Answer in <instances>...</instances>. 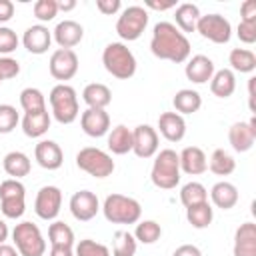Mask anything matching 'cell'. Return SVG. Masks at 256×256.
I'll return each instance as SVG.
<instances>
[{
    "label": "cell",
    "instance_id": "cell-1",
    "mask_svg": "<svg viewBox=\"0 0 256 256\" xmlns=\"http://www.w3.org/2000/svg\"><path fill=\"white\" fill-rule=\"evenodd\" d=\"M150 50L156 58L182 64L190 58V42L172 22H158L152 30Z\"/></svg>",
    "mask_w": 256,
    "mask_h": 256
},
{
    "label": "cell",
    "instance_id": "cell-2",
    "mask_svg": "<svg viewBox=\"0 0 256 256\" xmlns=\"http://www.w3.org/2000/svg\"><path fill=\"white\" fill-rule=\"evenodd\" d=\"M150 180L156 188L162 190H172L180 182V160L178 152L172 148H164L156 152L152 170H150Z\"/></svg>",
    "mask_w": 256,
    "mask_h": 256
},
{
    "label": "cell",
    "instance_id": "cell-3",
    "mask_svg": "<svg viewBox=\"0 0 256 256\" xmlns=\"http://www.w3.org/2000/svg\"><path fill=\"white\" fill-rule=\"evenodd\" d=\"M102 64L108 74L118 80H128L136 74V58L122 42H110L102 52Z\"/></svg>",
    "mask_w": 256,
    "mask_h": 256
},
{
    "label": "cell",
    "instance_id": "cell-4",
    "mask_svg": "<svg viewBox=\"0 0 256 256\" xmlns=\"http://www.w3.org/2000/svg\"><path fill=\"white\" fill-rule=\"evenodd\" d=\"M104 218L112 224H136L142 216V206L136 198L124 194H108L102 204Z\"/></svg>",
    "mask_w": 256,
    "mask_h": 256
},
{
    "label": "cell",
    "instance_id": "cell-5",
    "mask_svg": "<svg viewBox=\"0 0 256 256\" xmlns=\"http://www.w3.org/2000/svg\"><path fill=\"white\" fill-rule=\"evenodd\" d=\"M50 108H52V116L56 118V122L60 124H72L78 118V96L76 90L68 84H56L50 90L48 96Z\"/></svg>",
    "mask_w": 256,
    "mask_h": 256
},
{
    "label": "cell",
    "instance_id": "cell-6",
    "mask_svg": "<svg viewBox=\"0 0 256 256\" xmlns=\"http://www.w3.org/2000/svg\"><path fill=\"white\" fill-rule=\"evenodd\" d=\"M12 240L20 256H44L46 240L34 222H20L12 230Z\"/></svg>",
    "mask_w": 256,
    "mask_h": 256
},
{
    "label": "cell",
    "instance_id": "cell-7",
    "mask_svg": "<svg viewBox=\"0 0 256 256\" xmlns=\"http://www.w3.org/2000/svg\"><path fill=\"white\" fill-rule=\"evenodd\" d=\"M76 166L94 178H106L114 172L112 156L94 146H86L76 154Z\"/></svg>",
    "mask_w": 256,
    "mask_h": 256
},
{
    "label": "cell",
    "instance_id": "cell-8",
    "mask_svg": "<svg viewBox=\"0 0 256 256\" xmlns=\"http://www.w3.org/2000/svg\"><path fill=\"white\" fill-rule=\"evenodd\" d=\"M0 210L6 218L16 220L26 210V188L20 180L8 178L0 182Z\"/></svg>",
    "mask_w": 256,
    "mask_h": 256
},
{
    "label": "cell",
    "instance_id": "cell-9",
    "mask_svg": "<svg viewBox=\"0 0 256 256\" xmlns=\"http://www.w3.org/2000/svg\"><path fill=\"white\" fill-rule=\"evenodd\" d=\"M148 26V12L144 6H128L116 20V34L122 40H138Z\"/></svg>",
    "mask_w": 256,
    "mask_h": 256
},
{
    "label": "cell",
    "instance_id": "cell-10",
    "mask_svg": "<svg viewBox=\"0 0 256 256\" xmlns=\"http://www.w3.org/2000/svg\"><path fill=\"white\" fill-rule=\"evenodd\" d=\"M196 32L214 44H228L232 38V24L222 14H206L198 18Z\"/></svg>",
    "mask_w": 256,
    "mask_h": 256
},
{
    "label": "cell",
    "instance_id": "cell-11",
    "mask_svg": "<svg viewBox=\"0 0 256 256\" xmlns=\"http://www.w3.org/2000/svg\"><path fill=\"white\" fill-rule=\"evenodd\" d=\"M48 70L52 74V78L62 80V84H66V80L74 78L78 72V56L74 50L68 48H58L52 52L50 62H48Z\"/></svg>",
    "mask_w": 256,
    "mask_h": 256
},
{
    "label": "cell",
    "instance_id": "cell-12",
    "mask_svg": "<svg viewBox=\"0 0 256 256\" xmlns=\"http://www.w3.org/2000/svg\"><path fill=\"white\" fill-rule=\"evenodd\" d=\"M62 192L58 186H42L34 200V212L42 220H54L60 214Z\"/></svg>",
    "mask_w": 256,
    "mask_h": 256
},
{
    "label": "cell",
    "instance_id": "cell-13",
    "mask_svg": "<svg viewBox=\"0 0 256 256\" xmlns=\"http://www.w3.org/2000/svg\"><path fill=\"white\" fill-rule=\"evenodd\" d=\"M132 152L138 158H152L158 152V132L150 124H138L132 130Z\"/></svg>",
    "mask_w": 256,
    "mask_h": 256
},
{
    "label": "cell",
    "instance_id": "cell-14",
    "mask_svg": "<svg viewBox=\"0 0 256 256\" xmlns=\"http://www.w3.org/2000/svg\"><path fill=\"white\" fill-rule=\"evenodd\" d=\"M100 210V202H98V196L90 190H78L72 194L70 198V212L76 220L80 222H88L92 220Z\"/></svg>",
    "mask_w": 256,
    "mask_h": 256
},
{
    "label": "cell",
    "instance_id": "cell-15",
    "mask_svg": "<svg viewBox=\"0 0 256 256\" xmlns=\"http://www.w3.org/2000/svg\"><path fill=\"white\" fill-rule=\"evenodd\" d=\"M228 140L236 152H248L256 140V116L248 122H234L228 130Z\"/></svg>",
    "mask_w": 256,
    "mask_h": 256
},
{
    "label": "cell",
    "instance_id": "cell-16",
    "mask_svg": "<svg viewBox=\"0 0 256 256\" xmlns=\"http://www.w3.org/2000/svg\"><path fill=\"white\" fill-rule=\"evenodd\" d=\"M80 126L84 130V134H88L92 138H100V136L108 134V130H110V116L106 110L86 108L80 116Z\"/></svg>",
    "mask_w": 256,
    "mask_h": 256
},
{
    "label": "cell",
    "instance_id": "cell-17",
    "mask_svg": "<svg viewBox=\"0 0 256 256\" xmlns=\"http://www.w3.org/2000/svg\"><path fill=\"white\" fill-rule=\"evenodd\" d=\"M22 44L30 54H44L52 44V32L44 24H34L24 30Z\"/></svg>",
    "mask_w": 256,
    "mask_h": 256
},
{
    "label": "cell",
    "instance_id": "cell-18",
    "mask_svg": "<svg viewBox=\"0 0 256 256\" xmlns=\"http://www.w3.org/2000/svg\"><path fill=\"white\" fill-rule=\"evenodd\" d=\"M34 158L44 170H58L64 162V152L54 140H40L34 148Z\"/></svg>",
    "mask_w": 256,
    "mask_h": 256
},
{
    "label": "cell",
    "instance_id": "cell-19",
    "mask_svg": "<svg viewBox=\"0 0 256 256\" xmlns=\"http://www.w3.org/2000/svg\"><path fill=\"white\" fill-rule=\"evenodd\" d=\"M82 36H84V28L76 20H62L52 30V38L56 40V44L60 48H68V50H72L76 44H80Z\"/></svg>",
    "mask_w": 256,
    "mask_h": 256
},
{
    "label": "cell",
    "instance_id": "cell-20",
    "mask_svg": "<svg viewBox=\"0 0 256 256\" xmlns=\"http://www.w3.org/2000/svg\"><path fill=\"white\" fill-rule=\"evenodd\" d=\"M178 160H180V172H184V174L198 176V174H202V172L208 170L206 154H204V150L198 148V146H186V148L178 154Z\"/></svg>",
    "mask_w": 256,
    "mask_h": 256
},
{
    "label": "cell",
    "instance_id": "cell-21",
    "mask_svg": "<svg viewBox=\"0 0 256 256\" xmlns=\"http://www.w3.org/2000/svg\"><path fill=\"white\" fill-rule=\"evenodd\" d=\"M214 72H216V70H214V62H212L208 56H204V54H196V56L188 58L186 68H184L186 78H188L190 82H194V84H204V82H208Z\"/></svg>",
    "mask_w": 256,
    "mask_h": 256
},
{
    "label": "cell",
    "instance_id": "cell-22",
    "mask_svg": "<svg viewBox=\"0 0 256 256\" xmlns=\"http://www.w3.org/2000/svg\"><path fill=\"white\" fill-rule=\"evenodd\" d=\"M234 256H256V224L244 222L234 232Z\"/></svg>",
    "mask_w": 256,
    "mask_h": 256
},
{
    "label": "cell",
    "instance_id": "cell-23",
    "mask_svg": "<svg viewBox=\"0 0 256 256\" xmlns=\"http://www.w3.org/2000/svg\"><path fill=\"white\" fill-rule=\"evenodd\" d=\"M158 130L168 142H180L186 136V122L178 112H162L158 118Z\"/></svg>",
    "mask_w": 256,
    "mask_h": 256
},
{
    "label": "cell",
    "instance_id": "cell-24",
    "mask_svg": "<svg viewBox=\"0 0 256 256\" xmlns=\"http://www.w3.org/2000/svg\"><path fill=\"white\" fill-rule=\"evenodd\" d=\"M210 200L216 208H222V210H230L236 206L238 202V188L232 184V182H216L212 188H210Z\"/></svg>",
    "mask_w": 256,
    "mask_h": 256
},
{
    "label": "cell",
    "instance_id": "cell-25",
    "mask_svg": "<svg viewBox=\"0 0 256 256\" xmlns=\"http://www.w3.org/2000/svg\"><path fill=\"white\" fill-rule=\"evenodd\" d=\"M2 168H4V172H6L10 178L20 180V178H24V176L30 174L32 164H30V158H28L24 152H20V150H12V152H8V154L4 156V160H2Z\"/></svg>",
    "mask_w": 256,
    "mask_h": 256
},
{
    "label": "cell",
    "instance_id": "cell-26",
    "mask_svg": "<svg viewBox=\"0 0 256 256\" xmlns=\"http://www.w3.org/2000/svg\"><path fill=\"white\" fill-rule=\"evenodd\" d=\"M200 8L192 2H182L176 6L174 10V20H176V28L184 34V32H196V22L200 18Z\"/></svg>",
    "mask_w": 256,
    "mask_h": 256
},
{
    "label": "cell",
    "instance_id": "cell-27",
    "mask_svg": "<svg viewBox=\"0 0 256 256\" xmlns=\"http://www.w3.org/2000/svg\"><path fill=\"white\" fill-rule=\"evenodd\" d=\"M236 90V76L230 68L216 70L210 78V92L218 98H230Z\"/></svg>",
    "mask_w": 256,
    "mask_h": 256
},
{
    "label": "cell",
    "instance_id": "cell-28",
    "mask_svg": "<svg viewBox=\"0 0 256 256\" xmlns=\"http://www.w3.org/2000/svg\"><path fill=\"white\" fill-rule=\"evenodd\" d=\"M50 128V114L48 110H40V112H32V114H24L22 118V130L28 138H40L48 132Z\"/></svg>",
    "mask_w": 256,
    "mask_h": 256
},
{
    "label": "cell",
    "instance_id": "cell-29",
    "mask_svg": "<svg viewBox=\"0 0 256 256\" xmlns=\"http://www.w3.org/2000/svg\"><path fill=\"white\" fill-rule=\"evenodd\" d=\"M82 100L88 104V108H100L104 110L112 102V92L106 84L92 82L82 90Z\"/></svg>",
    "mask_w": 256,
    "mask_h": 256
},
{
    "label": "cell",
    "instance_id": "cell-30",
    "mask_svg": "<svg viewBox=\"0 0 256 256\" xmlns=\"http://www.w3.org/2000/svg\"><path fill=\"white\" fill-rule=\"evenodd\" d=\"M108 150L118 156L132 152V130L124 124L114 126L108 134Z\"/></svg>",
    "mask_w": 256,
    "mask_h": 256
},
{
    "label": "cell",
    "instance_id": "cell-31",
    "mask_svg": "<svg viewBox=\"0 0 256 256\" xmlns=\"http://www.w3.org/2000/svg\"><path fill=\"white\" fill-rule=\"evenodd\" d=\"M172 104H174V108L180 116L182 114H194L202 106V96H200V92H196L192 88H182L174 94Z\"/></svg>",
    "mask_w": 256,
    "mask_h": 256
},
{
    "label": "cell",
    "instance_id": "cell-32",
    "mask_svg": "<svg viewBox=\"0 0 256 256\" xmlns=\"http://www.w3.org/2000/svg\"><path fill=\"white\" fill-rule=\"evenodd\" d=\"M228 62L232 66V72H240V74H250L256 70V54L248 48H234L230 50Z\"/></svg>",
    "mask_w": 256,
    "mask_h": 256
},
{
    "label": "cell",
    "instance_id": "cell-33",
    "mask_svg": "<svg viewBox=\"0 0 256 256\" xmlns=\"http://www.w3.org/2000/svg\"><path fill=\"white\" fill-rule=\"evenodd\" d=\"M208 168L216 176H230L236 170V160L224 148H216L208 160Z\"/></svg>",
    "mask_w": 256,
    "mask_h": 256
},
{
    "label": "cell",
    "instance_id": "cell-34",
    "mask_svg": "<svg viewBox=\"0 0 256 256\" xmlns=\"http://www.w3.org/2000/svg\"><path fill=\"white\" fill-rule=\"evenodd\" d=\"M186 218H188V222H190L194 228H198V230L208 228V226L212 224V218H214V208H212V206L208 204V200H206V202H202V204H196V206L186 208Z\"/></svg>",
    "mask_w": 256,
    "mask_h": 256
},
{
    "label": "cell",
    "instance_id": "cell-35",
    "mask_svg": "<svg viewBox=\"0 0 256 256\" xmlns=\"http://www.w3.org/2000/svg\"><path fill=\"white\" fill-rule=\"evenodd\" d=\"M208 200V190L204 188V184L200 182H188L182 186L180 190V202L184 204V208H190V206H196V204H202Z\"/></svg>",
    "mask_w": 256,
    "mask_h": 256
},
{
    "label": "cell",
    "instance_id": "cell-36",
    "mask_svg": "<svg viewBox=\"0 0 256 256\" xmlns=\"http://www.w3.org/2000/svg\"><path fill=\"white\" fill-rule=\"evenodd\" d=\"M48 238L50 246H74V230L60 220H54L48 226Z\"/></svg>",
    "mask_w": 256,
    "mask_h": 256
},
{
    "label": "cell",
    "instance_id": "cell-37",
    "mask_svg": "<svg viewBox=\"0 0 256 256\" xmlns=\"http://www.w3.org/2000/svg\"><path fill=\"white\" fill-rule=\"evenodd\" d=\"M136 238L128 230H118L112 238V256H134L136 254Z\"/></svg>",
    "mask_w": 256,
    "mask_h": 256
},
{
    "label": "cell",
    "instance_id": "cell-38",
    "mask_svg": "<svg viewBox=\"0 0 256 256\" xmlns=\"http://www.w3.org/2000/svg\"><path fill=\"white\" fill-rule=\"evenodd\" d=\"M20 106L26 114H32V112H40V110H46V98L44 94L38 90V88H24L20 92Z\"/></svg>",
    "mask_w": 256,
    "mask_h": 256
},
{
    "label": "cell",
    "instance_id": "cell-39",
    "mask_svg": "<svg viewBox=\"0 0 256 256\" xmlns=\"http://www.w3.org/2000/svg\"><path fill=\"white\" fill-rule=\"evenodd\" d=\"M162 236V228L156 220H142L136 224V230H134V238L136 242H142V244H154L158 242Z\"/></svg>",
    "mask_w": 256,
    "mask_h": 256
},
{
    "label": "cell",
    "instance_id": "cell-40",
    "mask_svg": "<svg viewBox=\"0 0 256 256\" xmlns=\"http://www.w3.org/2000/svg\"><path fill=\"white\" fill-rule=\"evenodd\" d=\"M74 256H110V250H108V246H104L92 238H84L76 244Z\"/></svg>",
    "mask_w": 256,
    "mask_h": 256
},
{
    "label": "cell",
    "instance_id": "cell-41",
    "mask_svg": "<svg viewBox=\"0 0 256 256\" xmlns=\"http://www.w3.org/2000/svg\"><path fill=\"white\" fill-rule=\"evenodd\" d=\"M20 116L12 104H0V134H8L16 128Z\"/></svg>",
    "mask_w": 256,
    "mask_h": 256
},
{
    "label": "cell",
    "instance_id": "cell-42",
    "mask_svg": "<svg viewBox=\"0 0 256 256\" xmlns=\"http://www.w3.org/2000/svg\"><path fill=\"white\" fill-rule=\"evenodd\" d=\"M58 14V2L56 0H38L34 2V16L40 22H50Z\"/></svg>",
    "mask_w": 256,
    "mask_h": 256
},
{
    "label": "cell",
    "instance_id": "cell-43",
    "mask_svg": "<svg viewBox=\"0 0 256 256\" xmlns=\"http://www.w3.org/2000/svg\"><path fill=\"white\" fill-rule=\"evenodd\" d=\"M18 36H16V32L12 30V28H8V26H0V54H10V52H14L16 48H18Z\"/></svg>",
    "mask_w": 256,
    "mask_h": 256
},
{
    "label": "cell",
    "instance_id": "cell-44",
    "mask_svg": "<svg viewBox=\"0 0 256 256\" xmlns=\"http://www.w3.org/2000/svg\"><path fill=\"white\" fill-rule=\"evenodd\" d=\"M18 74H20L18 60H14L10 56H0V78H2V82L8 80V78H14Z\"/></svg>",
    "mask_w": 256,
    "mask_h": 256
},
{
    "label": "cell",
    "instance_id": "cell-45",
    "mask_svg": "<svg viewBox=\"0 0 256 256\" xmlns=\"http://www.w3.org/2000/svg\"><path fill=\"white\" fill-rule=\"evenodd\" d=\"M236 34H238L240 42H244V44H254V42H256V22H242V20H240Z\"/></svg>",
    "mask_w": 256,
    "mask_h": 256
},
{
    "label": "cell",
    "instance_id": "cell-46",
    "mask_svg": "<svg viewBox=\"0 0 256 256\" xmlns=\"http://www.w3.org/2000/svg\"><path fill=\"white\" fill-rule=\"evenodd\" d=\"M96 8L106 16H114L122 8V2L120 0H96Z\"/></svg>",
    "mask_w": 256,
    "mask_h": 256
},
{
    "label": "cell",
    "instance_id": "cell-47",
    "mask_svg": "<svg viewBox=\"0 0 256 256\" xmlns=\"http://www.w3.org/2000/svg\"><path fill=\"white\" fill-rule=\"evenodd\" d=\"M242 22H256V0H244L240 6Z\"/></svg>",
    "mask_w": 256,
    "mask_h": 256
},
{
    "label": "cell",
    "instance_id": "cell-48",
    "mask_svg": "<svg viewBox=\"0 0 256 256\" xmlns=\"http://www.w3.org/2000/svg\"><path fill=\"white\" fill-rule=\"evenodd\" d=\"M14 16V4L10 0H0V24L8 22Z\"/></svg>",
    "mask_w": 256,
    "mask_h": 256
},
{
    "label": "cell",
    "instance_id": "cell-49",
    "mask_svg": "<svg viewBox=\"0 0 256 256\" xmlns=\"http://www.w3.org/2000/svg\"><path fill=\"white\" fill-rule=\"evenodd\" d=\"M172 256H202V252H200V248L194 246V244H182V246H178V248L174 250Z\"/></svg>",
    "mask_w": 256,
    "mask_h": 256
},
{
    "label": "cell",
    "instance_id": "cell-50",
    "mask_svg": "<svg viewBox=\"0 0 256 256\" xmlns=\"http://www.w3.org/2000/svg\"><path fill=\"white\" fill-rule=\"evenodd\" d=\"M50 256H74V246H50Z\"/></svg>",
    "mask_w": 256,
    "mask_h": 256
},
{
    "label": "cell",
    "instance_id": "cell-51",
    "mask_svg": "<svg viewBox=\"0 0 256 256\" xmlns=\"http://www.w3.org/2000/svg\"><path fill=\"white\" fill-rule=\"evenodd\" d=\"M146 6L152 10H170V8H176V2H152V0H148Z\"/></svg>",
    "mask_w": 256,
    "mask_h": 256
},
{
    "label": "cell",
    "instance_id": "cell-52",
    "mask_svg": "<svg viewBox=\"0 0 256 256\" xmlns=\"http://www.w3.org/2000/svg\"><path fill=\"white\" fill-rule=\"evenodd\" d=\"M254 82H256V78L250 76V80H248V100H250V110H252V112L256 110V108H254Z\"/></svg>",
    "mask_w": 256,
    "mask_h": 256
},
{
    "label": "cell",
    "instance_id": "cell-53",
    "mask_svg": "<svg viewBox=\"0 0 256 256\" xmlns=\"http://www.w3.org/2000/svg\"><path fill=\"white\" fill-rule=\"evenodd\" d=\"M0 256H20L18 250L10 244H0Z\"/></svg>",
    "mask_w": 256,
    "mask_h": 256
},
{
    "label": "cell",
    "instance_id": "cell-54",
    "mask_svg": "<svg viewBox=\"0 0 256 256\" xmlns=\"http://www.w3.org/2000/svg\"><path fill=\"white\" fill-rule=\"evenodd\" d=\"M74 8H76V0H60L58 2V10H62V12H68V10H74Z\"/></svg>",
    "mask_w": 256,
    "mask_h": 256
},
{
    "label": "cell",
    "instance_id": "cell-55",
    "mask_svg": "<svg viewBox=\"0 0 256 256\" xmlns=\"http://www.w3.org/2000/svg\"><path fill=\"white\" fill-rule=\"evenodd\" d=\"M8 238V224L4 220H0V244H4Z\"/></svg>",
    "mask_w": 256,
    "mask_h": 256
},
{
    "label": "cell",
    "instance_id": "cell-56",
    "mask_svg": "<svg viewBox=\"0 0 256 256\" xmlns=\"http://www.w3.org/2000/svg\"><path fill=\"white\" fill-rule=\"evenodd\" d=\"M0 84H2V78H0Z\"/></svg>",
    "mask_w": 256,
    "mask_h": 256
}]
</instances>
